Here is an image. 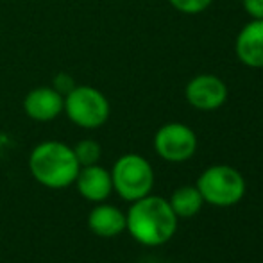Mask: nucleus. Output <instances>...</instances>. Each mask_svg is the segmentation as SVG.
I'll return each mask as SVG.
<instances>
[{"label":"nucleus","instance_id":"1","mask_svg":"<svg viewBox=\"0 0 263 263\" xmlns=\"http://www.w3.org/2000/svg\"><path fill=\"white\" fill-rule=\"evenodd\" d=\"M177 220L166 199L149 194L131 204L125 213V229L142 246L159 247L176 235Z\"/></svg>","mask_w":263,"mask_h":263},{"label":"nucleus","instance_id":"2","mask_svg":"<svg viewBox=\"0 0 263 263\" xmlns=\"http://www.w3.org/2000/svg\"><path fill=\"white\" fill-rule=\"evenodd\" d=\"M81 165L73 149L63 142H42L29 156V170L40 184L52 190L73 184Z\"/></svg>","mask_w":263,"mask_h":263},{"label":"nucleus","instance_id":"3","mask_svg":"<svg viewBox=\"0 0 263 263\" xmlns=\"http://www.w3.org/2000/svg\"><path fill=\"white\" fill-rule=\"evenodd\" d=\"M199 194L206 204L217 208H229L243 199L247 184L243 176L231 165H211L199 176Z\"/></svg>","mask_w":263,"mask_h":263},{"label":"nucleus","instance_id":"4","mask_svg":"<svg viewBox=\"0 0 263 263\" xmlns=\"http://www.w3.org/2000/svg\"><path fill=\"white\" fill-rule=\"evenodd\" d=\"M113 190L124 201L135 202L145 197L154 188V170L151 163L140 154H124L111 168Z\"/></svg>","mask_w":263,"mask_h":263},{"label":"nucleus","instance_id":"5","mask_svg":"<svg viewBox=\"0 0 263 263\" xmlns=\"http://www.w3.org/2000/svg\"><path fill=\"white\" fill-rule=\"evenodd\" d=\"M63 111L70 122L83 129H97L109 118V102L106 95L93 86H73L65 95Z\"/></svg>","mask_w":263,"mask_h":263},{"label":"nucleus","instance_id":"6","mask_svg":"<svg viewBox=\"0 0 263 263\" xmlns=\"http://www.w3.org/2000/svg\"><path fill=\"white\" fill-rule=\"evenodd\" d=\"M154 149L158 156L168 163L188 161L197 151V136L186 124L170 122L156 131Z\"/></svg>","mask_w":263,"mask_h":263},{"label":"nucleus","instance_id":"7","mask_svg":"<svg viewBox=\"0 0 263 263\" xmlns=\"http://www.w3.org/2000/svg\"><path fill=\"white\" fill-rule=\"evenodd\" d=\"M184 95H186L190 106L201 111H213L226 104L228 86L220 77L211 76V73H201L186 84Z\"/></svg>","mask_w":263,"mask_h":263},{"label":"nucleus","instance_id":"8","mask_svg":"<svg viewBox=\"0 0 263 263\" xmlns=\"http://www.w3.org/2000/svg\"><path fill=\"white\" fill-rule=\"evenodd\" d=\"M65 95L52 86H38L31 90L24 99V111L36 122H50L63 111Z\"/></svg>","mask_w":263,"mask_h":263},{"label":"nucleus","instance_id":"9","mask_svg":"<svg viewBox=\"0 0 263 263\" xmlns=\"http://www.w3.org/2000/svg\"><path fill=\"white\" fill-rule=\"evenodd\" d=\"M73 183H76L81 197L90 202H104L113 192L111 172L99 163L90 166H81Z\"/></svg>","mask_w":263,"mask_h":263},{"label":"nucleus","instance_id":"10","mask_svg":"<svg viewBox=\"0 0 263 263\" xmlns=\"http://www.w3.org/2000/svg\"><path fill=\"white\" fill-rule=\"evenodd\" d=\"M236 55L251 68H263V18H253L236 36Z\"/></svg>","mask_w":263,"mask_h":263},{"label":"nucleus","instance_id":"11","mask_svg":"<svg viewBox=\"0 0 263 263\" xmlns=\"http://www.w3.org/2000/svg\"><path fill=\"white\" fill-rule=\"evenodd\" d=\"M88 228L101 238H115L125 231V213L113 204L99 202L88 215Z\"/></svg>","mask_w":263,"mask_h":263},{"label":"nucleus","instance_id":"12","mask_svg":"<svg viewBox=\"0 0 263 263\" xmlns=\"http://www.w3.org/2000/svg\"><path fill=\"white\" fill-rule=\"evenodd\" d=\"M168 204L174 210V213L177 215V218H190L201 211L204 201H202V195L199 194L195 184L194 186L186 184V186H181L172 192Z\"/></svg>","mask_w":263,"mask_h":263},{"label":"nucleus","instance_id":"13","mask_svg":"<svg viewBox=\"0 0 263 263\" xmlns=\"http://www.w3.org/2000/svg\"><path fill=\"white\" fill-rule=\"evenodd\" d=\"M73 154H76L77 161L81 166H90V165H97L99 159L102 156V149L99 145V142L95 140H81L76 147H73Z\"/></svg>","mask_w":263,"mask_h":263},{"label":"nucleus","instance_id":"14","mask_svg":"<svg viewBox=\"0 0 263 263\" xmlns=\"http://www.w3.org/2000/svg\"><path fill=\"white\" fill-rule=\"evenodd\" d=\"M168 2L184 14H197L208 9L213 0H168Z\"/></svg>","mask_w":263,"mask_h":263},{"label":"nucleus","instance_id":"15","mask_svg":"<svg viewBox=\"0 0 263 263\" xmlns=\"http://www.w3.org/2000/svg\"><path fill=\"white\" fill-rule=\"evenodd\" d=\"M243 7L251 18H263V0H243Z\"/></svg>","mask_w":263,"mask_h":263},{"label":"nucleus","instance_id":"16","mask_svg":"<svg viewBox=\"0 0 263 263\" xmlns=\"http://www.w3.org/2000/svg\"><path fill=\"white\" fill-rule=\"evenodd\" d=\"M73 86H76V84H73V81L70 79V77H66V76H59V77H55V81H54V88L61 95H66Z\"/></svg>","mask_w":263,"mask_h":263}]
</instances>
